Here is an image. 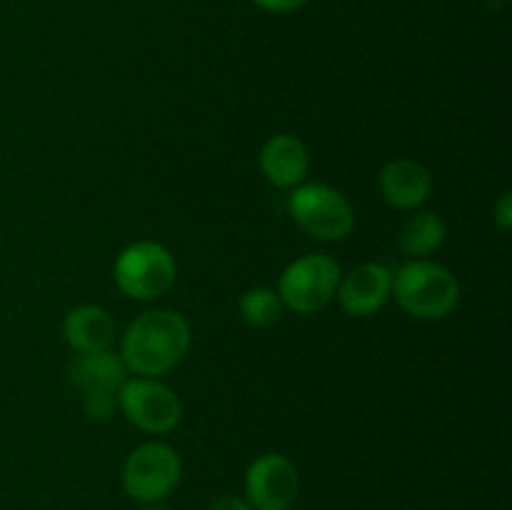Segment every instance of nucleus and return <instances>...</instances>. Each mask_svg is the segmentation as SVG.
I'll list each match as a JSON object with an SVG mask.
<instances>
[{"label": "nucleus", "mask_w": 512, "mask_h": 510, "mask_svg": "<svg viewBox=\"0 0 512 510\" xmlns=\"http://www.w3.org/2000/svg\"><path fill=\"white\" fill-rule=\"evenodd\" d=\"M190 343L193 333L188 320L178 310L155 308L140 313L125 328L120 340V358L128 373L140 378H158L183 363Z\"/></svg>", "instance_id": "1"}, {"label": "nucleus", "mask_w": 512, "mask_h": 510, "mask_svg": "<svg viewBox=\"0 0 512 510\" xmlns=\"http://www.w3.org/2000/svg\"><path fill=\"white\" fill-rule=\"evenodd\" d=\"M418 320H443L458 308L460 283L445 265L430 258L408 260L393 273V295Z\"/></svg>", "instance_id": "2"}, {"label": "nucleus", "mask_w": 512, "mask_h": 510, "mask_svg": "<svg viewBox=\"0 0 512 510\" xmlns=\"http://www.w3.org/2000/svg\"><path fill=\"white\" fill-rule=\"evenodd\" d=\"M178 278V263L163 243L138 240L120 250L113 265V280L133 300H155L168 293Z\"/></svg>", "instance_id": "3"}, {"label": "nucleus", "mask_w": 512, "mask_h": 510, "mask_svg": "<svg viewBox=\"0 0 512 510\" xmlns=\"http://www.w3.org/2000/svg\"><path fill=\"white\" fill-rule=\"evenodd\" d=\"M288 210L300 230L318 240H345L355 228L353 203L325 183H300L293 188Z\"/></svg>", "instance_id": "4"}, {"label": "nucleus", "mask_w": 512, "mask_h": 510, "mask_svg": "<svg viewBox=\"0 0 512 510\" xmlns=\"http://www.w3.org/2000/svg\"><path fill=\"white\" fill-rule=\"evenodd\" d=\"M340 265L325 253L300 255L280 273L278 295L298 315L320 313L333 303L340 283Z\"/></svg>", "instance_id": "5"}, {"label": "nucleus", "mask_w": 512, "mask_h": 510, "mask_svg": "<svg viewBox=\"0 0 512 510\" xmlns=\"http://www.w3.org/2000/svg\"><path fill=\"white\" fill-rule=\"evenodd\" d=\"M183 460L178 450L160 440L138 445L123 465V490L138 503H160L178 488Z\"/></svg>", "instance_id": "6"}, {"label": "nucleus", "mask_w": 512, "mask_h": 510, "mask_svg": "<svg viewBox=\"0 0 512 510\" xmlns=\"http://www.w3.org/2000/svg\"><path fill=\"white\" fill-rule=\"evenodd\" d=\"M118 408L138 430L163 435L178 428L183 403L178 393L155 378H128L118 388Z\"/></svg>", "instance_id": "7"}, {"label": "nucleus", "mask_w": 512, "mask_h": 510, "mask_svg": "<svg viewBox=\"0 0 512 510\" xmlns=\"http://www.w3.org/2000/svg\"><path fill=\"white\" fill-rule=\"evenodd\" d=\"M298 493V468L285 455L263 453L245 470V500L253 510H288Z\"/></svg>", "instance_id": "8"}, {"label": "nucleus", "mask_w": 512, "mask_h": 510, "mask_svg": "<svg viewBox=\"0 0 512 510\" xmlns=\"http://www.w3.org/2000/svg\"><path fill=\"white\" fill-rule=\"evenodd\" d=\"M393 295V270L383 263H360L350 273L340 275V308L350 318H370L380 313Z\"/></svg>", "instance_id": "9"}, {"label": "nucleus", "mask_w": 512, "mask_h": 510, "mask_svg": "<svg viewBox=\"0 0 512 510\" xmlns=\"http://www.w3.org/2000/svg\"><path fill=\"white\" fill-rule=\"evenodd\" d=\"M310 168L308 145L290 133L268 138L260 148V173L273 188L293 190L305 180Z\"/></svg>", "instance_id": "10"}, {"label": "nucleus", "mask_w": 512, "mask_h": 510, "mask_svg": "<svg viewBox=\"0 0 512 510\" xmlns=\"http://www.w3.org/2000/svg\"><path fill=\"white\" fill-rule=\"evenodd\" d=\"M378 185L385 203L398 210H415L433 193V175L418 160L395 158L383 165Z\"/></svg>", "instance_id": "11"}, {"label": "nucleus", "mask_w": 512, "mask_h": 510, "mask_svg": "<svg viewBox=\"0 0 512 510\" xmlns=\"http://www.w3.org/2000/svg\"><path fill=\"white\" fill-rule=\"evenodd\" d=\"M63 338L75 353H100V350L113 348L118 328L108 310L85 303L65 315Z\"/></svg>", "instance_id": "12"}, {"label": "nucleus", "mask_w": 512, "mask_h": 510, "mask_svg": "<svg viewBox=\"0 0 512 510\" xmlns=\"http://www.w3.org/2000/svg\"><path fill=\"white\" fill-rule=\"evenodd\" d=\"M70 383L80 390H118L128 380V368H125L120 353L100 350V353H78L68 368Z\"/></svg>", "instance_id": "13"}, {"label": "nucleus", "mask_w": 512, "mask_h": 510, "mask_svg": "<svg viewBox=\"0 0 512 510\" xmlns=\"http://www.w3.org/2000/svg\"><path fill=\"white\" fill-rule=\"evenodd\" d=\"M445 238H448L445 220L433 210H420L405 220L403 230H400V250L410 255V260L430 258L435 250L443 248Z\"/></svg>", "instance_id": "14"}, {"label": "nucleus", "mask_w": 512, "mask_h": 510, "mask_svg": "<svg viewBox=\"0 0 512 510\" xmlns=\"http://www.w3.org/2000/svg\"><path fill=\"white\" fill-rule=\"evenodd\" d=\"M283 310L285 305L278 290L265 288V285L245 290L243 298H240V318L250 328H273L283 318Z\"/></svg>", "instance_id": "15"}, {"label": "nucleus", "mask_w": 512, "mask_h": 510, "mask_svg": "<svg viewBox=\"0 0 512 510\" xmlns=\"http://www.w3.org/2000/svg\"><path fill=\"white\" fill-rule=\"evenodd\" d=\"M118 410V390H88L83 393V413L93 423H108Z\"/></svg>", "instance_id": "16"}, {"label": "nucleus", "mask_w": 512, "mask_h": 510, "mask_svg": "<svg viewBox=\"0 0 512 510\" xmlns=\"http://www.w3.org/2000/svg\"><path fill=\"white\" fill-rule=\"evenodd\" d=\"M250 3L258 5L260 10H265V13L285 15V13H295V10H303L310 0H250Z\"/></svg>", "instance_id": "17"}, {"label": "nucleus", "mask_w": 512, "mask_h": 510, "mask_svg": "<svg viewBox=\"0 0 512 510\" xmlns=\"http://www.w3.org/2000/svg\"><path fill=\"white\" fill-rule=\"evenodd\" d=\"M493 223L498 225L503 233H508L512 228V195L503 193L493 205Z\"/></svg>", "instance_id": "18"}, {"label": "nucleus", "mask_w": 512, "mask_h": 510, "mask_svg": "<svg viewBox=\"0 0 512 510\" xmlns=\"http://www.w3.org/2000/svg\"><path fill=\"white\" fill-rule=\"evenodd\" d=\"M208 510H253V505L238 495H223V498L213 500Z\"/></svg>", "instance_id": "19"}, {"label": "nucleus", "mask_w": 512, "mask_h": 510, "mask_svg": "<svg viewBox=\"0 0 512 510\" xmlns=\"http://www.w3.org/2000/svg\"><path fill=\"white\" fill-rule=\"evenodd\" d=\"M143 510H170V508L168 505H160V503H148Z\"/></svg>", "instance_id": "20"}]
</instances>
